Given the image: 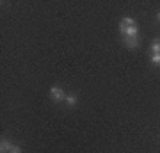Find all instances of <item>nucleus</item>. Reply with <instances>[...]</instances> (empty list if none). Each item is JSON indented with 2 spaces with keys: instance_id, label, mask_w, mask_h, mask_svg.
<instances>
[{
  "instance_id": "1",
  "label": "nucleus",
  "mask_w": 160,
  "mask_h": 153,
  "mask_svg": "<svg viewBox=\"0 0 160 153\" xmlns=\"http://www.w3.org/2000/svg\"><path fill=\"white\" fill-rule=\"evenodd\" d=\"M119 30L123 38H137V23L133 22L132 18H123L119 23Z\"/></svg>"
},
{
  "instance_id": "2",
  "label": "nucleus",
  "mask_w": 160,
  "mask_h": 153,
  "mask_svg": "<svg viewBox=\"0 0 160 153\" xmlns=\"http://www.w3.org/2000/svg\"><path fill=\"white\" fill-rule=\"evenodd\" d=\"M50 96H52L53 102H61V100L66 98V94H64V91L61 89V87H52L50 89Z\"/></svg>"
},
{
  "instance_id": "3",
  "label": "nucleus",
  "mask_w": 160,
  "mask_h": 153,
  "mask_svg": "<svg viewBox=\"0 0 160 153\" xmlns=\"http://www.w3.org/2000/svg\"><path fill=\"white\" fill-rule=\"evenodd\" d=\"M125 43H126V46L128 48H137L139 46V38H125Z\"/></svg>"
},
{
  "instance_id": "4",
  "label": "nucleus",
  "mask_w": 160,
  "mask_h": 153,
  "mask_svg": "<svg viewBox=\"0 0 160 153\" xmlns=\"http://www.w3.org/2000/svg\"><path fill=\"white\" fill-rule=\"evenodd\" d=\"M11 150H12V146L9 144V141H6V139H4V141L0 142V151H2V153H9Z\"/></svg>"
},
{
  "instance_id": "5",
  "label": "nucleus",
  "mask_w": 160,
  "mask_h": 153,
  "mask_svg": "<svg viewBox=\"0 0 160 153\" xmlns=\"http://www.w3.org/2000/svg\"><path fill=\"white\" fill-rule=\"evenodd\" d=\"M151 54H160V39H155L151 43Z\"/></svg>"
},
{
  "instance_id": "6",
  "label": "nucleus",
  "mask_w": 160,
  "mask_h": 153,
  "mask_svg": "<svg viewBox=\"0 0 160 153\" xmlns=\"http://www.w3.org/2000/svg\"><path fill=\"white\" fill-rule=\"evenodd\" d=\"M151 63L155 64V66H160V54H151Z\"/></svg>"
},
{
  "instance_id": "7",
  "label": "nucleus",
  "mask_w": 160,
  "mask_h": 153,
  "mask_svg": "<svg viewBox=\"0 0 160 153\" xmlns=\"http://www.w3.org/2000/svg\"><path fill=\"white\" fill-rule=\"evenodd\" d=\"M64 100L68 102V105H75V103H77V96H75V94H66Z\"/></svg>"
},
{
  "instance_id": "8",
  "label": "nucleus",
  "mask_w": 160,
  "mask_h": 153,
  "mask_svg": "<svg viewBox=\"0 0 160 153\" xmlns=\"http://www.w3.org/2000/svg\"><path fill=\"white\" fill-rule=\"evenodd\" d=\"M9 153H22V148H20V146H12V150Z\"/></svg>"
},
{
  "instance_id": "9",
  "label": "nucleus",
  "mask_w": 160,
  "mask_h": 153,
  "mask_svg": "<svg viewBox=\"0 0 160 153\" xmlns=\"http://www.w3.org/2000/svg\"><path fill=\"white\" fill-rule=\"evenodd\" d=\"M157 18H158V20H160V13H158V14H157Z\"/></svg>"
}]
</instances>
